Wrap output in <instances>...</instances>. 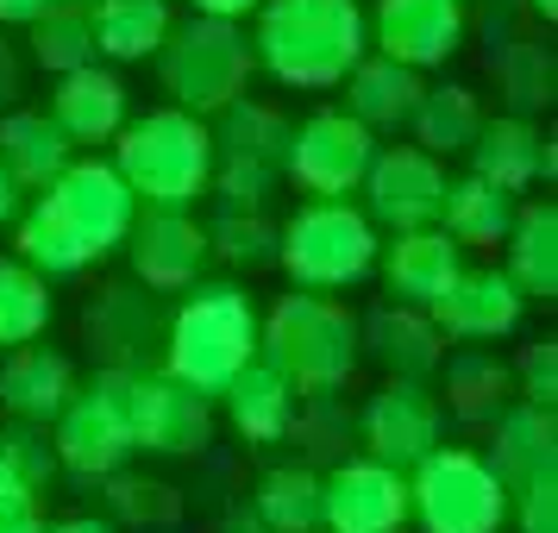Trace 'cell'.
<instances>
[{
	"mask_svg": "<svg viewBox=\"0 0 558 533\" xmlns=\"http://www.w3.org/2000/svg\"><path fill=\"white\" fill-rule=\"evenodd\" d=\"M132 214H138V202L113 163L70 157L20 220V264H32L38 277H76L126 245Z\"/></svg>",
	"mask_w": 558,
	"mask_h": 533,
	"instance_id": "6da1fadb",
	"label": "cell"
},
{
	"mask_svg": "<svg viewBox=\"0 0 558 533\" xmlns=\"http://www.w3.org/2000/svg\"><path fill=\"white\" fill-rule=\"evenodd\" d=\"M371 45L357 0H257L252 57L289 88H339Z\"/></svg>",
	"mask_w": 558,
	"mask_h": 533,
	"instance_id": "7a4b0ae2",
	"label": "cell"
},
{
	"mask_svg": "<svg viewBox=\"0 0 558 533\" xmlns=\"http://www.w3.org/2000/svg\"><path fill=\"white\" fill-rule=\"evenodd\" d=\"M257 358V307L232 282H202L163 327V371L195 396H220Z\"/></svg>",
	"mask_w": 558,
	"mask_h": 533,
	"instance_id": "3957f363",
	"label": "cell"
},
{
	"mask_svg": "<svg viewBox=\"0 0 558 533\" xmlns=\"http://www.w3.org/2000/svg\"><path fill=\"white\" fill-rule=\"evenodd\" d=\"M257 358L277 377H289V389L327 396L357 364V320L339 302H327V289L282 295L270 320H257Z\"/></svg>",
	"mask_w": 558,
	"mask_h": 533,
	"instance_id": "277c9868",
	"label": "cell"
},
{
	"mask_svg": "<svg viewBox=\"0 0 558 533\" xmlns=\"http://www.w3.org/2000/svg\"><path fill=\"white\" fill-rule=\"evenodd\" d=\"M113 170L132 189V202L145 207H195L207 195V170H214V138L195 113L163 107L132 126L113 132Z\"/></svg>",
	"mask_w": 558,
	"mask_h": 533,
	"instance_id": "5b68a950",
	"label": "cell"
},
{
	"mask_svg": "<svg viewBox=\"0 0 558 533\" xmlns=\"http://www.w3.org/2000/svg\"><path fill=\"white\" fill-rule=\"evenodd\" d=\"M157 70H163V88L177 95L182 113L207 120V113H220L227 101H239V95H245L257 57H252L245 32L232 26V20L195 13L189 26L163 32V45H157Z\"/></svg>",
	"mask_w": 558,
	"mask_h": 533,
	"instance_id": "8992f818",
	"label": "cell"
},
{
	"mask_svg": "<svg viewBox=\"0 0 558 533\" xmlns=\"http://www.w3.org/2000/svg\"><path fill=\"white\" fill-rule=\"evenodd\" d=\"M377 220L339 202H307L289 227H277V264L295 277V289H352L377 270Z\"/></svg>",
	"mask_w": 558,
	"mask_h": 533,
	"instance_id": "52a82bcc",
	"label": "cell"
},
{
	"mask_svg": "<svg viewBox=\"0 0 558 533\" xmlns=\"http://www.w3.org/2000/svg\"><path fill=\"white\" fill-rule=\"evenodd\" d=\"M408 514L421 521V533H502L508 489L489 458L433 446L421 464H408Z\"/></svg>",
	"mask_w": 558,
	"mask_h": 533,
	"instance_id": "ba28073f",
	"label": "cell"
},
{
	"mask_svg": "<svg viewBox=\"0 0 558 533\" xmlns=\"http://www.w3.org/2000/svg\"><path fill=\"white\" fill-rule=\"evenodd\" d=\"M120 389H126V371L107 364V371H95L88 389H76L70 402L57 408L51 452H57L63 471H76V477H113V471L132 458V427H126Z\"/></svg>",
	"mask_w": 558,
	"mask_h": 533,
	"instance_id": "9c48e42d",
	"label": "cell"
},
{
	"mask_svg": "<svg viewBox=\"0 0 558 533\" xmlns=\"http://www.w3.org/2000/svg\"><path fill=\"white\" fill-rule=\"evenodd\" d=\"M120 402H126L132 452L189 458L214 439V396H195V389L177 383L170 371H126Z\"/></svg>",
	"mask_w": 558,
	"mask_h": 533,
	"instance_id": "30bf717a",
	"label": "cell"
},
{
	"mask_svg": "<svg viewBox=\"0 0 558 533\" xmlns=\"http://www.w3.org/2000/svg\"><path fill=\"white\" fill-rule=\"evenodd\" d=\"M377 157V138L352 113H307L302 126H289V152H282V177H295L302 195L314 202H339L352 195L364 170Z\"/></svg>",
	"mask_w": 558,
	"mask_h": 533,
	"instance_id": "8fae6325",
	"label": "cell"
},
{
	"mask_svg": "<svg viewBox=\"0 0 558 533\" xmlns=\"http://www.w3.org/2000/svg\"><path fill=\"white\" fill-rule=\"evenodd\" d=\"M320 528L327 533H402L408 528V471L383 458H352L320 477Z\"/></svg>",
	"mask_w": 558,
	"mask_h": 533,
	"instance_id": "7c38bea8",
	"label": "cell"
},
{
	"mask_svg": "<svg viewBox=\"0 0 558 533\" xmlns=\"http://www.w3.org/2000/svg\"><path fill=\"white\" fill-rule=\"evenodd\" d=\"M364 214L383 220V227H433L439 220V202H446V170H439V157L421 152V145H389V152L371 157V170H364Z\"/></svg>",
	"mask_w": 558,
	"mask_h": 533,
	"instance_id": "4fadbf2b",
	"label": "cell"
},
{
	"mask_svg": "<svg viewBox=\"0 0 558 533\" xmlns=\"http://www.w3.org/2000/svg\"><path fill=\"white\" fill-rule=\"evenodd\" d=\"M364 446H371V458L396 464V471L421 464L439 446V402H433L427 383L396 377L389 389H377L371 408H364Z\"/></svg>",
	"mask_w": 558,
	"mask_h": 533,
	"instance_id": "5bb4252c",
	"label": "cell"
},
{
	"mask_svg": "<svg viewBox=\"0 0 558 533\" xmlns=\"http://www.w3.org/2000/svg\"><path fill=\"white\" fill-rule=\"evenodd\" d=\"M371 38L408 70H433L464 45V0H377Z\"/></svg>",
	"mask_w": 558,
	"mask_h": 533,
	"instance_id": "9a60e30c",
	"label": "cell"
},
{
	"mask_svg": "<svg viewBox=\"0 0 558 533\" xmlns=\"http://www.w3.org/2000/svg\"><path fill=\"white\" fill-rule=\"evenodd\" d=\"M126 257H132V277L145 282V289H189L207 257V232L182 207H151L145 220L132 214Z\"/></svg>",
	"mask_w": 558,
	"mask_h": 533,
	"instance_id": "2e32d148",
	"label": "cell"
},
{
	"mask_svg": "<svg viewBox=\"0 0 558 533\" xmlns=\"http://www.w3.org/2000/svg\"><path fill=\"white\" fill-rule=\"evenodd\" d=\"M521 307H527V295L508 282V270H458L452 289L427 314L446 339H502L521 327Z\"/></svg>",
	"mask_w": 558,
	"mask_h": 533,
	"instance_id": "e0dca14e",
	"label": "cell"
},
{
	"mask_svg": "<svg viewBox=\"0 0 558 533\" xmlns=\"http://www.w3.org/2000/svg\"><path fill=\"white\" fill-rule=\"evenodd\" d=\"M464 157H471V177L496 182V189H508V195H521V189H533L539 177H553V145L533 132L527 113L483 120L477 138L464 145Z\"/></svg>",
	"mask_w": 558,
	"mask_h": 533,
	"instance_id": "ac0fdd59",
	"label": "cell"
},
{
	"mask_svg": "<svg viewBox=\"0 0 558 533\" xmlns=\"http://www.w3.org/2000/svg\"><path fill=\"white\" fill-rule=\"evenodd\" d=\"M464 245H452L439 227H408V232H396V245L389 252H377L383 257V277H389V295L396 302H408V307H433L446 289H452V277L464 270Z\"/></svg>",
	"mask_w": 558,
	"mask_h": 533,
	"instance_id": "d6986e66",
	"label": "cell"
},
{
	"mask_svg": "<svg viewBox=\"0 0 558 533\" xmlns=\"http://www.w3.org/2000/svg\"><path fill=\"white\" fill-rule=\"evenodd\" d=\"M51 120L70 132V145H107L126 126V82L113 70H95V63L63 70L51 95Z\"/></svg>",
	"mask_w": 558,
	"mask_h": 533,
	"instance_id": "ffe728a7",
	"label": "cell"
},
{
	"mask_svg": "<svg viewBox=\"0 0 558 533\" xmlns=\"http://www.w3.org/2000/svg\"><path fill=\"white\" fill-rule=\"evenodd\" d=\"M496 446H489V471L502 477V489L514 496L521 483L546 477V471H558V414L553 408H502L496 421Z\"/></svg>",
	"mask_w": 558,
	"mask_h": 533,
	"instance_id": "44dd1931",
	"label": "cell"
},
{
	"mask_svg": "<svg viewBox=\"0 0 558 533\" xmlns=\"http://www.w3.org/2000/svg\"><path fill=\"white\" fill-rule=\"evenodd\" d=\"M76 396V371H70V358L51 352V346H13V358L0 364V402L13 421H57V408Z\"/></svg>",
	"mask_w": 558,
	"mask_h": 533,
	"instance_id": "7402d4cb",
	"label": "cell"
},
{
	"mask_svg": "<svg viewBox=\"0 0 558 533\" xmlns=\"http://www.w3.org/2000/svg\"><path fill=\"white\" fill-rule=\"evenodd\" d=\"M502 245H508V282L527 302H553L558 295V207L553 202L514 207Z\"/></svg>",
	"mask_w": 558,
	"mask_h": 533,
	"instance_id": "603a6c76",
	"label": "cell"
},
{
	"mask_svg": "<svg viewBox=\"0 0 558 533\" xmlns=\"http://www.w3.org/2000/svg\"><path fill=\"white\" fill-rule=\"evenodd\" d=\"M421 101V70H408L396 57H357L345 70V113L364 126H408V113Z\"/></svg>",
	"mask_w": 558,
	"mask_h": 533,
	"instance_id": "cb8c5ba5",
	"label": "cell"
},
{
	"mask_svg": "<svg viewBox=\"0 0 558 533\" xmlns=\"http://www.w3.org/2000/svg\"><path fill=\"white\" fill-rule=\"evenodd\" d=\"M446 332L433 327L427 307H377L371 320H364V346H371V358L377 364H389L396 377H427V371H439V358H446V346H439Z\"/></svg>",
	"mask_w": 558,
	"mask_h": 533,
	"instance_id": "d4e9b609",
	"label": "cell"
},
{
	"mask_svg": "<svg viewBox=\"0 0 558 533\" xmlns=\"http://www.w3.org/2000/svg\"><path fill=\"white\" fill-rule=\"evenodd\" d=\"M0 163L20 189H45V182L70 163V132L57 126L51 113L32 107H7L0 113Z\"/></svg>",
	"mask_w": 558,
	"mask_h": 533,
	"instance_id": "484cf974",
	"label": "cell"
},
{
	"mask_svg": "<svg viewBox=\"0 0 558 533\" xmlns=\"http://www.w3.org/2000/svg\"><path fill=\"white\" fill-rule=\"evenodd\" d=\"M220 402H227V421L245 439H257V446H270V439H282L289 433V421H295V389H289V377H277L264 358H252L239 377L220 389Z\"/></svg>",
	"mask_w": 558,
	"mask_h": 533,
	"instance_id": "4316f807",
	"label": "cell"
},
{
	"mask_svg": "<svg viewBox=\"0 0 558 533\" xmlns=\"http://www.w3.org/2000/svg\"><path fill=\"white\" fill-rule=\"evenodd\" d=\"M163 327V314H157L151 295H138V289H107L101 302L88 307V339H95V352L107 364H120V371H138V358L145 346L157 339Z\"/></svg>",
	"mask_w": 558,
	"mask_h": 533,
	"instance_id": "83f0119b",
	"label": "cell"
},
{
	"mask_svg": "<svg viewBox=\"0 0 558 533\" xmlns=\"http://www.w3.org/2000/svg\"><path fill=\"white\" fill-rule=\"evenodd\" d=\"M439 220H446V239L452 245H502L508 220H514V195L496 189L483 177H446V202H439Z\"/></svg>",
	"mask_w": 558,
	"mask_h": 533,
	"instance_id": "f1b7e54d",
	"label": "cell"
},
{
	"mask_svg": "<svg viewBox=\"0 0 558 533\" xmlns=\"http://www.w3.org/2000/svg\"><path fill=\"white\" fill-rule=\"evenodd\" d=\"M88 20H95V51L138 63V57H157V45H163L170 0H88Z\"/></svg>",
	"mask_w": 558,
	"mask_h": 533,
	"instance_id": "f546056e",
	"label": "cell"
},
{
	"mask_svg": "<svg viewBox=\"0 0 558 533\" xmlns=\"http://www.w3.org/2000/svg\"><path fill=\"white\" fill-rule=\"evenodd\" d=\"M508 389H514V371L496 352H483V346H471V352H458L446 364V408L464 427H489L508 408Z\"/></svg>",
	"mask_w": 558,
	"mask_h": 533,
	"instance_id": "4dcf8cb0",
	"label": "cell"
},
{
	"mask_svg": "<svg viewBox=\"0 0 558 533\" xmlns=\"http://www.w3.org/2000/svg\"><path fill=\"white\" fill-rule=\"evenodd\" d=\"M408 126H414V138H421V152L458 157L471 138H477L483 107H477V95H471V88L446 82V88H421V101H414V113H408Z\"/></svg>",
	"mask_w": 558,
	"mask_h": 533,
	"instance_id": "1f68e13d",
	"label": "cell"
},
{
	"mask_svg": "<svg viewBox=\"0 0 558 533\" xmlns=\"http://www.w3.org/2000/svg\"><path fill=\"white\" fill-rule=\"evenodd\" d=\"M214 138V157H252V163H270L282 170V152H289V120L277 107H257V101H227L220 107V126L207 132Z\"/></svg>",
	"mask_w": 558,
	"mask_h": 533,
	"instance_id": "d6a6232c",
	"label": "cell"
},
{
	"mask_svg": "<svg viewBox=\"0 0 558 533\" xmlns=\"http://www.w3.org/2000/svg\"><path fill=\"white\" fill-rule=\"evenodd\" d=\"M32 57H38L51 76L95 63V20H88V7H82V0H51V7L32 20Z\"/></svg>",
	"mask_w": 558,
	"mask_h": 533,
	"instance_id": "836d02e7",
	"label": "cell"
},
{
	"mask_svg": "<svg viewBox=\"0 0 558 533\" xmlns=\"http://www.w3.org/2000/svg\"><path fill=\"white\" fill-rule=\"evenodd\" d=\"M257 521L270 533H320V477L302 464H282L257 483Z\"/></svg>",
	"mask_w": 558,
	"mask_h": 533,
	"instance_id": "e575fe53",
	"label": "cell"
},
{
	"mask_svg": "<svg viewBox=\"0 0 558 533\" xmlns=\"http://www.w3.org/2000/svg\"><path fill=\"white\" fill-rule=\"evenodd\" d=\"M51 327V289L45 277L20 264V257H0V346H26Z\"/></svg>",
	"mask_w": 558,
	"mask_h": 533,
	"instance_id": "d590c367",
	"label": "cell"
},
{
	"mask_svg": "<svg viewBox=\"0 0 558 533\" xmlns=\"http://www.w3.org/2000/svg\"><path fill=\"white\" fill-rule=\"evenodd\" d=\"M496 76H502L514 113H539V107H553L558 63H553V51H546V45H533V38H508Z\"/></svg>",
	"mask_w": 558,
	"mask_h": 533,
	"instance_id": "8d00e7d4",
	"label": "cell"
},
{
	"mask_svg": "<svg viewBox=\"0 0 558 533\" xmlns=\"http://www.w3.org/2000/svg\"><path fill=\"white\" fill-rule=\"evenodd\" d=\"M207 252H220L227 264H277V227L264 220V207H227L220 214V227L207 232Z\"/></svg>",
	"mask_w": 558,
	"mask_h": 533,
	"instance_id": "74e56055",
	"label": "cell"
},
{
	"mask_svg": "<svg viewBox=\"0 0 558 533\" xmlns=\"http://www.w3.org/2000/svg\"><path fill=\"white\" fill-rule=\"evenodd\" d=\"M0 464L26 483L32 496L57 477V452H51V439H45L38 421H13V427H0Z\"/></svg>",
	"mask_w": 558,
	"mask_h": 533,
	"instance_id": "f35d334b",
	"label": "cell"
},
{
	"mask_svg": "<svg viewBox=\"0 0 558 533\" xmlns=\"http://www.w3.org/2000/svg\"><path fill=\"white\" fill-rule=\"evenodd\" d=\"M514 377H521V402L558 408V339H533L514 364Z\"/></svg>",
	"mask_w": 558,
	"mask_h": 533,
	"instance_id": "ab89813d",
	"label": "cell"
},
{
	"mask_svg": "<svg viewBox=\"0 0 558 533\" xmlns=\"http://www.w3.org/2000/svg\"><path fill=\"white\" fill-rule=\"evenodd\" d=\"M177 489H163V483H113V514L120 521H177Z\"/></svg>",
	"mask_w": 558,
	"mask_h": 533,
	"instance_id": "60d3db41",
	"label": "cell"
},
{
	"mask_svg": "<svg viewBox=\"0 0 558 533\" xmlns=\"http://www.w3.org/2000/svg\"><path fill=\"white\" fill-rule=\"evenodd\" d=\"M508 502H514V521H521V533H558V471L521 483Z\"/></svg>",
	"mask_w": 558,
	"mask_h": 533,
	"instance_id": "b9f144b4",
	"label": "cell"
},
{
	"mask_svg": "<svg viewBox=\"0 0 558 533\" xmlns=\"http://www.w3.org/2000/svg\"><path fill=\"white\" fill-rule=\"evenodd\" d=\"M32 502H38V496H32V489L13 477L7 464H0V514H20V508H32Z\"/></svg>",
	"mask_w": 558,
	"mask_h": 533,
	"instance_id": "7bdbcfd3",
	"label": "cell"
},
{
	"mask_svg": "<svg viewBox=\"0 0 558 533\" xmlns=\"http://www.w3.org/2000/svg\"><path fill=\"white\" fill-rule=\"evenodd\" d=\"M20 101V57L7 51V38H0V113Z\"/></svg>",
	"mask_w": 558,
	"mask_h": 533,
	"instance_id": "ee69618b",
	"label": "cell"
},
{
	"mask_svg": "<svg viewBox=\"0 0 558 533\" xmlns=\"http://www.w3.org/2000/svg\"><path fill=\"white\" fill-rule=\"evenodd\" d=\"M51 0H0V26H32Z\"/></svg>",
	"mask_w": 558,
	"mask_h": 533,
	"instance_id": "f6af8a7d",
	"label": "cell"
},
{
	"mask_svg": "<svg viewBox=\"0 0 558 533\" xmlns=\"http://www.w3.org/2000/svg\"><path fill=\"white\" fill-rule=\"evenodd\" d=\"M195 13H214V20H245V13H257V0H189Z\"/></svg>",
	"mask_w": 558,
	"mask_h": 533,
	"instance_id": "bcb514c9",
	"label": "cell"
},
{
	"mask_svg": "<svg viewBox=\"0 0 558 533\" xmlns=\"http://www.w3.org/2000/svg\"><path fill=\"white\" fill-rule=\"evenodd\" d=\"M20 195H26V189H20V182L7 177V163H0V227H7L13 214H20Z\"/></svg>",
	"mask_w": 558,
	"mask_h": 533,
	"instance_id": "7dc6e473",
	"label": "cell"
},
{
	"mask_svg": "<svg viewBox=\"0 0 558 533\" xmlns=\"http://www.w3.org/2000/svg\"><path fill=\"white\" fill-rule=\"evenodd\" d=\"M0 533H45V521L32 508H20V514H0Z\"/></svg>",
	"mask_w": 558,
	"mask_h": 533,
	"instance_id": "c3c4849f",
	"label": "cell"
},
{
	"mask_svg": "<svg viewBox=\"0 0 558 533\" xmlns=\"http://www.w3.org/2000/svg\"><path fill=\"white\" fill-rule=\"evenodd\" d=\"M45 533H113V528L95 521V514H76V521H57V528H45Z\"/></svg>",
	"mask_w": 558,
	"mask_h": 533,
	"instance_id": "681fc988",
	"label": "cell"
},
{
	"mask_svg": "<svg viewBox=\"0 0 558 533\" xmlns=\"http://www.w3.org/2000/svg\"><path fill=\"white\" fill-rule=\"evenodd\" d=\"M533 13H539V20H558V0H527Z\"/></svg>",
	"mask_w": 558,
	"mask_h": 533,
	"instance_id": "f907efd6",
	"label": "cell"
},
{
	"mask_svg": "<svg viewBox=\"0 0 558 533\" xmlns=\"http://www.w3.org/2000/svg\"><path fill=\"white\" fill-rule=\"evenodd\" d=\"M82 7H88V0H82Z\"/></svg>",
	"mask_w": 558,
	"mask_h": 533,
	"instance_id": "816d5d0a",
	"label": "cell"
}]
</instances>
